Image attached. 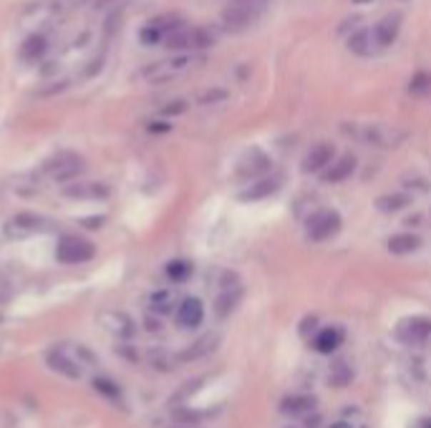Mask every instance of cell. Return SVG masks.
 <instances>
[{"instance_id":"cell-21","label":"cell","mask_w":431,"mask_h":428,"mask_svg":"<svg viewBox=\"0 0 431 428\" xmlns=\"http://www.w3.org/2000/svg\"><path fill=\"white\" fill-rule=\"evenodd\" d=\"M343 342V330L341 327H323V330L315 335L313 340V348L318 350V353H333V350H338V345Z\"/></svg>"},{"instance_id":"cell-9","label":"cell","mask_w":431,"mask_h":428,"mask_svg":"<svg viewBox=\"0 0 431 428\" xmlns=\"http://www.w3.org/2000/svg\"><path fill=\"white\" fill-rule=\"evenodd\" d=\"M64 194L69 199H91V202H99V199H106L109 194V187L101 182H74V184H66L64 187Z\"/></svg>"},{"instance_id":"cell-32","label":"cell","mask_w":431,"mask_h":428,"mask_svg":"<svg viewBox=\"0 0 431 428\" xmlns=\"http://www.w3.org/2000/svg\"><path fill=\"white\" fill-rule=\"evenodd\" d=\"M6 302H8V295L0 290V317H3V310H6Z\"/></svg>"},{"instance_id":"cell-19","label":"cell","mask_w":431,"mask_h":428,"mask_svg":"<svg viewBox=\"0 0 431 428\" xmlns=\"http://www.w3.org/2000/svg\"><path fill=\"white\" fill-rule=\"evenodd\" d=\"M356 171V156H341L338 161L330 164V169L325 171V182L328 184H341Z\"/></svg>"},{"instance_id":"cell-2","label":"cell","mask_w":431,"mask_h":428,"mask_svg":"<svg viewBox=\"0 0 431 428\" xmlns=\"http://www.w3.org/2000/svg\"><path fill=\"white\" fill-rule=\"evenodd\" d=\"M86 169V161L81 159L74 151H61V154L51 156V159L43 164V174L48 179H54L59 184H74L76 177H81Z\"/></svg>"},{"instance_id":"cell-30","label":"cell","mask_w":431,"mask_h":428,"mask_svg":"<svg viewBox=\"0 0 431 428\" xmlns=\"http://www.w3.org/2000/svg\"><path fill=\"white\" fill-rule=\"evenodd\" d=\"M187 108V103L184 101H172L169 106L164 108V113H169V116H174V113H182Z\"/></svg>"},{"instance_id":"cell-31","label":"cell","mask_w":431,"mask_h":428,"mask_svg":"<svg viewBox=\"0 0 431 428\" xmlns=\"http://www.w3.org/2000/svg\"><path fill=\"white\" fill-rule=\"evenodd\" d=\"M222 98H227V91H207V96H202V103L222 101Z\"/></svg>"},{"instance_id":"cell-28","label":"cell","mask_w":431,"mask_h":428,"mask_svg":"<svg viewBox=\"0 0 431 428\" xmlns=\"http://www.w3.org/2000/svg\"><path fill=\"white\" fill-rule=\"evenodd\" d=\"M429 91H431V73L421 71V73H416L414 78H411L409 93H414V96H424V93H429Z\"/></svg>"},{"instance_id":"cell-13","label":"cell","mask_w":431,"mask_h":428,"mask_svg":"<svg viewBox=\"0 0 431 428\" xmlns=\"http://www.w3.org/2000/svg\"><path fill=\"white\" fill-rule=\"evenodd\" d=\"M204 320V307L197 297H184L177 310V322L182 327H197Z\"/></svg>"},{"instance_id":"cell-20","label":"cell","mask_w":431,"mask_h":428,"mask_svg":"<svg viewBox=\"0 0 431 428\" xmlns=\"http://www.w3.org/2000/svg\"><path fill=\"white\" fill-rule=\"evenodd\" d=\"M217 342H219V337L217 335H204V337H199V340H194L189 345L187 350H182L179 353V360H199V358H204V355H209L212 353L214 348H217Z\"/></svg>"},{"instance_id":"cell-7","label":"cell","mask_w":431,"mask_h":428,"mask_svg":"<svg viewBox=\"0 0 431 428\" xmlns=\"http://www.w3.org/2000/svg\"><path fill=\"white\" fill-rule=\"evenodd\" d=\"M341 230V217L330 209H323V212H315L308 220V237L313 242H325L330 237L338 235Z\"/></svg>"},{"instance_id":"cell-11","label":"cell","mask_w":431,"mask_h":428,"mask_svg":"<svg viewBox=\"0 0 431 428\" xmlns=\"http://www.w3.org/2000/svg\"><path fill=\"white\" fill-rule=\"evenodd\" d=\"M399 28H401V16L399 13H391V16L381 18L378 26L373 28V38H376L378 49H389L391 43L399 38Z\"/></svg>"},{"instance_id":"cell-6","label":"cell","mask_w":431,"mask_h":428,"mask_svg":"<svg viewBox=\"0 0 431 428\" xmlns=\"http://www.w3.org/2000/svg\"><path fill=\"white\" fill-rule=\"evenodd\" d=\"M182 26H184V21H182L179 16H159V18H152V21L142 28L139 36H142V41L147 43V46H157V43H167V38L174 31H179Z\"/></svg>"},{"instance_id":"cell-4","label":"cell","mask_w":431,"mask_h":428,"mask_svg":"<svg viewBox=\"0 0 431 428\" xmlns=\"http://www.w3.org/2000/svg\"><path fill=\"white\" fill-rule=\"evenodd\" d=\"M94 245L79 235H64L56 245V260L61 265H84L94 260Z\"/></svg>"},{"instance_id":"cell-12","label":"cell","mask_w":431,"mask_h":428,"mask_svg":"<svg viewBox=\"0 0 431 428\" xmlns=\"http://www.w3.org/2000/svg\"><path fill=\"white\" fill-rule=\"evenodd\" d=\"M48 49H51V38H48L46 33H33V36H28L26 41H23L21 58L26 61V63H36V61H41L43 56L48 54Z\"/></svg>"},{"instance_id":"cell-25","label":"cell","mask_w":431,"mask_h":428,"mask_svg":"<svg viewBox=\"0 0 431 428\" xmlns=\"http://www.w3.org/2000/svg\"><path fill=\"white\" fill-rule=\"evenodd\" d=\"M192 275V265L187 260H172L167 265V277L174 280V282H184L187 277Z\"/></svg>"},{"instance_id":"cell-23","label":"cell","mask_w":431,"mask_h":428,"mask_svg":"<svg viewBox=\"0 0 431 428\" xmlns=\"http://www.w3.org/2000/svg\"><path fill=\"white\" fill-rule=\"evenodd\" d=\"M313 406H315V401L310 396H290L282 401L280 411L287 413V416H300V413L313 411Z\"/></svg>"},{"instance_id":"cell-1","label":"cell","mask_w":431,"mask_h":428,"mask_svg":"<svg viewBox=\"0 0 431 428\" xmlns=\"http://www.w3.org/2000/svg\"><path fill=\"white\" fill-rule=\"evenodd\" d=\"M202 63H204V54H174L157 61V63L147 66V68L142 71V78L152 86H162V83H169V81L182 78V76H187L189 71H194Z\"/></svg>"},{"instance_id":"cell-17","label":"cell","mask_w":431,"mask_h":428,"mask_svg":"<svg viewBox=\"0 0 431 428\" xmlns=\"http://www.w3.org/2000/svg\"><path fill=\"white\" fill-rule=\"evenodd\" d=\"M48 365L56 370V373L66 375V378H81V368L79 363H76L74 358H69V353H66L64 348H56L48 353Z\"/></svg>"},{"instance_id":"cell-3","label":"cell","mask_w":431,"mask_h":428,"mask_svg":"<svg viewBox=\"0 0 431 428\" xmlns=\"http://www.w3.org/2000/svg\"><path fill=\"white\" fill-rule=\"evenodd\" d=\"M265 6H267V0H232L222 11L224 28H229V31H242V28H247L260 16Z\"/></svg>"},{"instance_id":"cell-16","label":"cell","mask_w":431,"mask_h":428,"mask_svg":"<svg viewBox=\"0 0 431 428\" xmlns=\"http://www.w3.org/2000/svg\"><path fill=\"white\" fill-rule=\"evenodd\" d=\"M272 166L270 156L260 154V151H252L242 164H239V177L245 179H262V174H267Z\"/></svg>"},{"instance_id":"cell-29","label":"cell","mask_w":431,"mask_h":428,"mask_svg":"<svg viewBox=\"0 0 431 428\" xmlns=\"http://www.w3.org/2000/svg\"><path fill=\"white\" fill-rule=\"evenodd\" d=\"M94 388H96L99 393H104V396L119 398V385L112 383V380H106V378H96V380H94Z\"/></svg>"},{"instance_id":"cell-35","label":"cell","mask_w":431,"mask_h":428,"mask_svg":"<svg viewBox=\"0 0 431 428\" xmlns=\"http://www.w3.org/2000/svg\"><path fill=\"white\" fill-rule=\"evenodd\" d=\"M172 428H187V426H172Z\"/></svg>"},{"instance_id":"cell-36","label":"cell","mask_w":431,"mask_h":428,"mask_svg":"<svg viewBox=\"0 0 431 428\" xmlns=\"http://www.w3.org/2000/svg\"><path fill=\"white\" fill-rule=\"evenodd\" d=\"M424 428H431V423H426V426H424Z\"/></svg>"},{"instance_id":"cell-5","label":"cell","mask_w":431,"mask_h":428,"mask_svg":"<svg viewBox=\"0 0 431 428\" xmlns=\"http://www.w3.org/2000/svg\"><path fill=\"white\" fill-rule=\"evenodd\" d=\"M51 230V222L41 214H33V212H21L16 217L6 222V235L11 240H23V237H31L38 235V232H48Z\"/></svg>"},{"instance_id":"cell-15","label":"cell","mask_w":431,"mask_h":428,"mask_svg":"<svg viewBox=\"0 0 431 428\" xmlns=\"http://www.w3.org/2000/svg\"><path fill=\"white\" fill-rule=\"evenodd\" d=\"M239 300H242V287H239L237 282H232V285L224 282L222 292H219L217 300H214V312H217L219 317H227L229 312L239 305Z\"/></svg>"},{"instance_id":"cell-8","label":"cell","mask_w":431,"mask_h":428,"mask_svg":"<svg viewBox=\"0 0 431 428\" xmlns=\"http://www.w3.org/2000/svg\"><path fill=\"white\" fill-rule=\"evenodd\" d=\"M396 337L406 345H414V342H424L426 337H431V317H406L396 327Z\"/></svg>"},{"instance_id":"cell-18","label":"cell","mask_w":431,"mask_h":428,"mask_svg":"<svg viewBox=\"0 0 431 428\" xmlns=\"http://www.w3.org/2000/svg\"><path fill=\"white\" fill-rule=\"evenodd\" d=\"M277 189H280V179L262 177L257 179V182H252L245 192H239V199H242V202H257V199H267L270 194H275Z\"/></svg>"},{"instance_id":"cell-26","label":"cell","mask_w":431,"mask_h":428,"mask_svg":"<svg viewBox=\"0 0 431 428\" xmlns=\"http://www.w3.org/2000/svg\"><path fill=\"white\" fill-rule=\"evenodd\" d=\"M411 199L406 197V194H389V197H381L378 199V209H381V212H399V209H404L406 204H409Z\"/></svg>"},{"instance_id":"cell-22","label":"cell","mask_w":431,"mask_h":428,"mask_svg":"<svg viewBox=\"0 0 431 428\" xmlns=\"http://www.w3.org/2000/svg\"><path fill=\"white\" fill-rule=\"evenodd\" d=\"M421 245V240L416 235H396L389 240V252L391 255H411Z\"/></svg>"},{"instance_id":"cell-34","label":"cell","mask_w":431,"mask_h":428,"mask_svg":"<svg viewBox=\"0 0 431 428\" xmlns=\"http://www.w3.org/2000/svg\"><path fill=\"white\" fill-rule=\"evenodd\" d=\"M356 3H371V0H356Z\"/></svg>"},{"instance_id":"cell-27","label":"cell","mask_w":431,"mask_h":428,"mask_svg":"<svg viewBox=\"0 0 431 428\" xmlns=\"http://www.w3.org/2000/svg\"><path fill=\"white\" fill-rule=\"evenodd\" d=\"M149 305H152V310H154V312H159V315H164V312H169V310H172V305H174V300H172V295L167 292V290H159V292L152 295Z\"/></svg>"},{"instance_id":"cell-10","label":"cell","mask_w":431,"mask_h":428,"mask_svg":"<svg viewBox=\"0 0 431 428\" xmlns=\"http://www.w3.org/2000/svg\"><path fill=\"white\" fill-rule=\"evenodd\" d=\"M406 139L404 131H396V128H389V126H368L363 131V141L373 146H383V149H389V146H399L401 141Z\"/></svg>"},{"instance_id":"cell-24","label":"cell","mask_w":431,"mask_h":428,"mask_svg":"<svg viewBox=\"0 0 431 428\" xmlns=\"http://www.w3.org/2000/svg\"><path fill=\"white\" fill-rule=\"evenodd\" d=\"M348 51L356 56H368L371 54V31L366 28H358V31L351 33L348 38Z\"/></svg>"},{"instance_id":"cell-14","label":"cell","mask_w":431,"mask_h":428,"mask_svg":"<svg viewBox=\"0 0 431 428\" xmlns=\"http://www.w3.org/2000/svg\"><path fill=\"white\" fill-rule=\"evenodd\" d=\"M333 156H335V149L330 144H318L305 154L303 159V171L305 174H313V171H320L325 166L333 164Z\"/></svg>"},{"instance_id":"cell-33","label":"cell","mask_w":431,"mask_h":428,"mask_svg":"<svg viewBox=\"0 0 431 428\" xmlns=\"http://www.w3.org/2000/svg\"><path fill=\"white\" fill-rule=\"evenodd\" d=\"M330 428H353L351 423H346V421H338V423H333Z\"/></svg>"}]
</instances>
